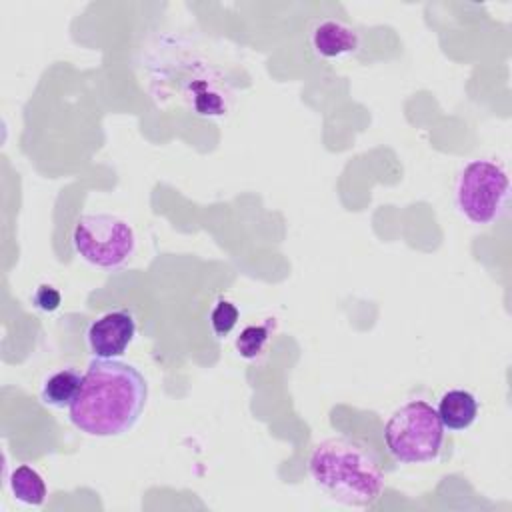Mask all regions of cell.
Listing matches in <instances>:
<instances>
[{"instance_id": "cell-12", "label": "cell", "mask_w": 512, "mask_h": 512, "mask_svg": "<svg viewBox=\"0 0 512 512\" xmlns=\"http://www.w3.org/2000/svg\"><path fill=\"white\" fill-rule=\"evenodd\" d=\"M238 308L230 300H218L210 312V324L216 336H226L238 322Z\"/></svg>"}, {"instance_id": "cell-10", "label": "cell", "mask_w": 512, "mask_h": 512, "mask_svg": "<svg viewBox=\"0 0 512 512\" xmlns=\"http://www.w3.org/2000/svg\"><path fill=\"white\" fill-rule=\"evenodd\" d=\"M12 496L28 506H42L46 500L44 478L28 464L16 466L8 478Z\"/></svg>"}, {"instance_id": "cell-1", "label": "cell", "mask_w": 512, "mask_h": 512, "mask_svg": "<svg viewBox=\"0 0 512 512\" xmlns=\"http://www.w3.org/2000/svg\"><path fill=\"white\" fill-rule=\"evenodd\" d=\"M148 400V384L138 368L116 358H94L70 404V422L88 436L110 438L130 432Z\"/></svg>"}, {"instance_id": "cell-13", "label": "cell", "mask_w": 512, "mask_h": 512, "mask_svg": "<svg viewBox=\"0 0 512 512\" xmlns=\"http://www.w3.org/2000/svg\"><path fill=\"white\" fill-rule=\"evenodd\" d=\"M32 302L42 312H54L60 306V292L50 284H40L32 294Z\"/></svg>"}, {"instance_id": "cell-2", "label": "cell", "mask_w": 512, "mask_h": 512, "mask_svg": "<svg viewBox=\"0 0 512 512\" xmlns=\"http://www.w3.org/2000/svg\"><path fill=\"white\" fill-rule=\"evenodd\" d=\"M308 474L330 500L346 506H370L384 490L380 456L358 438L334 436L318 442L308 458Z\"/></svg>"}, {"instance_id": "cell-3", "label": "cell", "mask_w": 512, "mask_h": 512, "mask_svg": "<svg viewBox=\"0 0 512 512\" xmlns=\"http://www.w3.org/2000/svg\"><path fill=\"white\" fill-rule=\"evenodd\" d=\"M384 442L402 464L434 462L444 444V426L426 400H410L392 412L384 426Z\"/></svg>"}, {"instance_id": "cell-9", "label": "cell", "mask_w": 512, "mask_h": 512, "mask_svg": "<svg viewBox=\"0 0 512 512\" xmlns=\"http://www.w3.org/2000/svg\"><path fill=\"white\" fill-rule=\"evenodd\" d=\"M82 376L76 368H62L50 374L40 386V398L46 406L52 408H70L74 398L78 396Z\"/></svg>"}, {"instance_id": "cell-7", "label": "cell", "mask_w": 512, "mask_h": 512, "mask_svg": "<svg viewBox=\"0 0 512 512\" xmlns=\"http://www.w3.org/2000/svg\"><path fill=\"white\" fill-rule=\"evenodd\" d=\"M310 46L316 56L336 60L354 54L360 48V36L340 20L322 18L310 30Z\"/></svg>"}, {"instance_id": "cell-6", "label": "cell", "mask_w": 512, "mask_h": 512, "mask_svg": "<svg viewBox=\"0 0 512 512\" xmlns=\"http://www.w3.org/2000/svg\"><path fill=\"white\" fill-rule=\"evenodd\" d=\"M136 334V320L128 310L106 312L94 320L86 332L94 358H118L126 352Z\"/></svg>"}, {"instance_id": "cell-11", "label": "cell", "mask_w": 512, "mask_h": 512, "mask_svg": "<svg viewBox=\"0 0 512 512\" xmlns=\"http://www.w3.org/2000/svg\"><path fill=\"white\" fill-rule=\"evenodd\" d=\"M270 340V328L268 324L260 326H246L240 336L236 338V350L240 352L242 358L246 360H256L258 356L264 354L266 346Z\"/></svg>"}, {"instance_id": "cell-5", "label": "cell", "mask_w": 512, "mask_h": 512, "mask_svg": "<svg viewBox=\"0 0 512 512\" xmlns=\"http://www.w3.org/2000/svg\"><path fill=\"white\" fill-rule=\"evenodd\" d=\"M72 244L88 264L102 270H116L132 258L136 236L132 226L118 216L86 214L76 220Z\"/></svg>"}, {"instance_id": "cell-4", "label": "cell", "mask_w": 512, "mask_h": 512, "mask_svg": "<svg viewBox=\"0 0 512 512\" xmlns=\"http://www.w3.org/2000/svg\"><path fill=\"white\" fill-rule=\"evenodd\" d=\"M456 206L474 226L496 224L508 208L510 180L506 170L492 160L476 158L464 164L456 178Z\"/></svg>"}, {"instance_id": "cell-8", "label": "cell", "mask_w": 512, "mask_h": 512, "mask_svg": "<svg viewBox=\"0 0 512 512\" xmlns=\"http://www.w3.org/2000/svg\"><path fill=\"white\" fill-rule=\"evenodd\" d=\"M436 412L444 428L460 432L474 424L478 416V400L472 392L454 388L442 394Z\"/></svg>"}]
</instances>
